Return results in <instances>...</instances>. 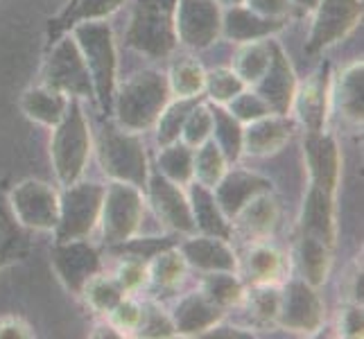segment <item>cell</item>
I'll return each instance as SVG.
<instances>
[{
  "mask_svg": "<svg viewBox=\"0 0 364 339\" xmlns=\"http://www.w3.org/2000/svg\"><path fill=\"white\" fill-rule=\"evenodd\" d=\"M172 99L168 75L156 68L134 72L122 86H116L111 113L122 129L143 134L154 129L161 111Z\"/></svg>",
  "mask_w": 364,
  "mask_h": 339,
  "instance_id": "1",
  "label": "cell"
},
{
  "mask_svg": "<svg viewBox=\"0 0 364 339\" xmlns=\"http://www.w3.org/2000/svg\"><path fill=\"white\" fill-rule=\"evenodd\" d=\"M89 68L95 102L102 113H111L118 86V48L114 30L107 21H84L68 28Z\"/></svg>",
  "mask_w": 364,
  "mask_h": 339,
  "instance_id": "2",
  "label": "cell"
},
{
  "mask_svg": "<svg viewBox=\"0 0 364 339\" xmlns=\"http://www.w3.org/2000/svg\"><path fill=\"white\" fill-rule=\"evenodd\" d=\"M91 152L93 136L82 99L70 97L66 116L61 118L57 127H53V141H50V158H53L57 181L64 188L80 181L89 166Z\"/></svg>",
  "mask_w": 364,
  "mask_h": 339,
  "instance_id": "3",
  "label": "cell"
},
{
  "mask_svg": "<svg viewBox=\"0 0 364 339\" xmlns=\"http://www.w3.org/2000/svg\"><path fill=\"white\" fill-rule=\"evenodd\" d=\"M95 149L100 168L111 181L132 183L145 190L149 168L141 136L122 129L116 120H107L97 131Z\"/></svg>",
  "mask_w": 364,
  "mask_h": 339,
  "instance_id": "4",
  "label": "cell"
},
{
  "mask_svg": "<svg viewBox=\"0 0 364 339\" xmlns=\"http://www.w3.org/2000/svg\"><path fill=\"white\" fill-rule=\"evenodd\" d=\"M177 0H136L124 41L149 59H168L177 48Z\"/></svg>",
  "mask_w": 364,
  "mask_h": 339,
  "instance_id": "5",
  "label": "cell"
},
{
  "mask_svg": "<svg viewBox=\"0 0 364 339\" xmlns=\"http://www.w3.org/2000/svg\"><path fill=\"white\" fill-rule=\"evenodd\" d=\"M145 215V197L141 188L122 181L105 185L102 210H100V231L102 240L111 247L132 240L138 235Z\"/></svg>",
  "mask_w": 364,
  "mask_h": 339,
  "instance_id": "6",
  "label": "cell"
},
{
  "mask_svg": "<svg viewBox=\"0 0 364 339\" xmlns=\"http://www.w3.org/2000/svg\"><path fill=\"white\" fill-rule=\"evenodd\" d=\"M105 185L75 181L66 185L59 195V222L55 226V242L66 240H82L89 237L100 222V210H102Z\"/></svg>",
  "mask_w": 364,
  "mask_h": 339,
  "instance_id": "7",
  "label": "cell"
},
{
  "mask_svg": "<svg viewBox=\"0 0 364 339\" xmlns=\"http://www.w3.org/2000/svg\"><path fill=\"white\" fill-rule=\"evenodd\" d=\"M41 84L68 97L75 99L89 97L95 102V91H93L89 68H86V61L70 32L61 36L59 41H55L53 50L48 53L41 68Z\"/></svg>",
  "mask_w": 364,
  "mask_h": 339,
  "instance_id": "8",
  "label": "cell"
},
{
  "mask_svg": "<svg viewBox=\"0 0 364 339\" xmlns=\"http://www.w3.org/2000/svg\"><path fill=\"white\" fill-rule=\"evenodd\" d=\"M310 34L306 41V53L317 55L344 41L362 21V0H319L312 9Z\"/></svg>",
  "mask_w": 364,
  "mask_h": 339,
  "instance_id": "9",
  "label": "cell"
},
{
  "mask_svg": "<svg viewBox=\"0 0 364 339\" xmlns=\"http://www.w3.org/2000/svg\"><path fill=\"white\" fill-rule=\"evenodd\" d=\"M9 206L25 229L55 231L59 222V193L39 179H23L11 188Z\"/></svg>",
  "mask_w": 364,
  "mask_h": 339,
  "instance_id": "10",
  "label": "cell"
},
{
  "mask_svg": "<svg viewBox=\"0 0 364 339\" xmlns=\"http://www.w3.org/2000/svg\"><path fill=\"white\" fill-rule=\"evenodd\" d=\"M222 9L218 0H177V43L188 50H206L222 39Z\"/></svg>",
  "mask_w": 364,
  "mask_h": 339,
  "instance_id": "11",
  "label": "cell"
},
{
  "mask_svg": "<svg viewBox=\"0 0 364 339\" xmlns=\"http://www.w3.org/2000/svg\"><path fill=\"white\" fill-rule=\"evenodd\" d=\"M323 319L326 308L317 287H312L304 279H292L283 287L276 325L299 335H315L323 325Z\"/></svg>",
  "mask_w": 364,
  "mask_h": 339,
  "instance_id": "12",
  "label": "cell"
},
{
  "mask_svg": "<svg viewBox=\"0 0 364 339\" xmlns=\"http://www.w3.org/2000/svg\"><path fill=\"white\" fill-rule=\"evenodd\" d=\"M50 262H53L57 279L75 296L82 294L89 279L102 271V260H100L97 249L89 242V237L55 242L50 251Z\"/></svg>",
  "mask_w": 364,
  "mask_h": 339,
  "instance_id": "13",
  "label": "cell"
},
{
  "mask_svg": "<svg viewBox=\"0 0 364 339\" xmlns=\"http://www.w3.org/2000/svg\"><path fill=\"white\" fill-rule=\"evenodd\" d=\"M145 190H147V199H149V204H152L156 217L161 220V224L166 226V229L179 235L197 233L191 199H188L183 185L166 179L161 172H154L147 177Z\"/></svg>",
  "mask_w": 364,
  "mask_h": 339,
  "instance_id": "14",
  "label": "cell"
},
{
  "mask_svg": "<svg viewBox=\"0 0 364 339\" xmlns=\"http://www.w3.org/2000/svg\"><path fill=\"white\" fill-rule=\"evenodd\" d=\"M296 86H299V80H296V72H294L290 57L285 55V50L279 43L269 41L267 70L262 72V77L254 86H249V89H254L262 99H265L272 113L287 116L292 109Z\"/></svg>",
  "mask_w": 364,
  "mask_h": 339,
  "instance_id": "15",
  "label": "cell"
},
{
  "mask_svg": "<svg viewBox=\"0 0 364 339\" xmlns=\"http://www.w3.org/2000/svg\"><path fill=\"white\" fill-rule=\"evenodd\" d=\"M331 99H333L331 68L328 64H323L304 84L296 86L290 113H294L299 124L306 131H321L326 129V122H328Z\"/></svg>",
  "mask_w": 364,
  "mask_h": 339,
  "instance_id": "16",
  "label": "cell"
},
{
  "mask_svg": "<svg viewBox=\"0 0 364 339\" xmlns=\"http://www.w3.org/2000/svg\"><path fill=\"white\" fill-rule=\"evenodd\" d=\"M304 154L310 174V185L321 188L323 193L335 197L337 185L342 177V154L337 147L335 136L326 129L306 131L304 138Z\"/></svg>",
  "mask_w": 364,
  "mask_h": 339,
  "instance_id": "17",
  "label": "cell"
},
{
  "mask_svg": "<svg viewBox=\"0 0 364 339\" xmlns=\"http://www.w3.org/2000/svg\"><path fill=\"white\" fill-rule=\"evenodd\" d=\"M179 251L188 267H193L202 274L208 271H237L240 262L229 240L218 235L193 233L186 235V240L179 244Z\"/></svg>",
  "mask_w": 364,
  "mask_h": 339,
  "instance_id": "18",
  "label": "cell"
},
{
  "mask_svg": "<svg viewBox=\"0 0 364 339\" xmlns=\"http://www.w3.org/2000/svg\"><path fill=\"white\" fill-rule=\"evenodd\" d=\"M262 193H272V181L249 170H227L222 181L213 188L215 202L229 222L242 210L245 204Z\"/></svg>",
  "mask_w": 364,
  "mask_h": 339,
  "instance_id": "19",
  "label": "cell"
},
{
  "mask_svg": "<svg viewBox=\"0 0 364 339\" xmlns=\"http://www.w3.org/2000/svg\"><path fill=\"white\" fill-rule=\"evenodd\" d=\"M224 315H227V310L218 308L202 292H191L174 303L170 319L174 323L177 337H202L208 335V330L215 328L218 323H222Z\"/></svg>",
  "mask_w": 364,
  "mask_h": 339,
  "instance_id": "20",
  "label": "cell"
},
{
  "mask_svg": "<svg viewBox=\"0 0 364 339\" xmlns=\"http://www.w3.org/2000/svg\"><path fill=\"white\" fill-rule=\"evenodd\" d=\"M290 136L292 124L287 120V116L269 113V116H262L242 127V154L254 158L272 156L285 147Z\"/></svg>",
  "mask_w": 364,
  "mask_h": 339,
  "instance_id": "21",
  "label": "cell"
},
{
  "mask_svg": "<svg viewBox=\"0 0 364 339\" xmlns=\"http://www.w3.org/2000/svg\"><path fill=\"white\" fill-rule=\"evenodd\" d=\"M279 217L281 210L276 197L272 193H262L242 206V210L231 220V229L240 233L251 244L265 242L272 237L276 226H279Z\"/></svg>",
  "mask_w": 364,
  "mask_h": 339,
  "instance_id": "22",
  "label": "cell"
},
{
  "mask_svg": "<svg viewBox=\"0 0 364 339\" xmlns=\"http://www.w3.org/2000/svg\"><path fill=\"white\" fill-rule=\"evenodd\" d=\"M285 21L265 18L251 11L245 5L224 7L222 9V36L233 43H247V41H262L269 36L279 34L285 28Z\"/></svg>",
  "mask_w": 364,
  "mask_h": 339,
  "instance_id": "23",
  "label": "cell"
},
{
  "mask_svg": "<svg viewBox=\"0 0 364 339\" xmlns=\"http://www.w3.org/2000/svg\"><path fill=\"white\" fill-rule=\"evenodd\" d=\"M299 233L319 237L326 244L335 247L337 224H335V197L333 195L323 193L317 185L308 188L304 206H301Z\"/></svg>",
  "mask_w": 364,
  "mask_h": 339,
  "instance_id": "24",
  "label": "cell"
},
{
  "mask_svg": "<svg viewBox=\"0 0 364 339\" xmlns=\"http://www.w3.org/2000/svg\"><path fill=\"white\" fill-rule=\"evenodd\" d=\"M70 97L59 93L50 86H30L28 91L21 95V111L25 113V118L41 124V127L53 129L61 122V118L66 116Z\"/></svg>",
  "mask_w": 364,
  "mask_h": 339,
  "instance_id": "25",
  "label": "cell"
},
{
  "mask_svg": "<svg viewBox=\"0 0 364 339\" xmlns=\"http://www.w3.org/2000/svg\"><path fill=\"white\" fill-rule=\"evenodd\" d=\"M191 190H188V199H191V208H193V220L197 226V233L204 235H218L224 240H231L233 229L231 222L224 217V212L220 210L215 195H213L210 188L191 181Z\"/></svg>",
  "mask_w": 364,
  "mask_h": 339,
  "instance_id": "26",
  "label": "cell"
},
{
  "mask_svg": "<svg viewBox=\"0 0 364 339\" xmlns=\"http://www.w3.org/2000/svg\"><path fill=\"white\" fill-rule=\"evenodd\" d=\"M333 249L335 247L326 244L319 237L299 233V242H296V265L301 271L299 279H304L306 283L319 290L331 274Z\"/></svg>",
  "mask_w": 364,
  "mask_h": 339,
  "instance_id": "27",
  "label": "cell"
},
{
  "mask_svg": "<svg viewBox=\"0 0 364 339\" xmlns=\"http://www.w3.org/2000/svg\"><path fill=\"white\" fill-rule=\"evenodd\" d=\"M364 64L362 59L348 64L342 75L337 77V84L333 89V99L337 109H340V116L344 120L362 124L364 118Z\"/></svg>",
  "mask_w": 364,
  "mask_h": 339,
  "instance_id": "28",
  "label": "cell"
},
{
  "mask_svg": "<svg viewBox=\"0 0 364 339\" xmlns=\"http://www.w3.org/2000/svg\"><path fill=\"white\" fill-rule=\"evenodd\" d=\"M242 271L251 285H279L285 276V258L267 240L254 242L247 251Z\"/></svg>",
  "mask_w": 364,
  "mask_h": 339,
  "instance_id": "29",
  "label": "cell"
},
{
  "mask_svg": "<svg viewBox=\"0 0 364 339\" xmlns=\"http://www.w3.org/2000/svg\"><path fill=\"white\" fill-rule=\"evenodd\" d=\"M188 262L183 260L179 247H166L147 260V285L156 287L161 292H174L186 281Z\"/></svg>",
  "mask_w": 364,
  "mask_h": 339,
  "instance_id": "30",
  "label": "cell"
},
{
  "mask_svg": "<svg viewBox=\"0 0 364 339\" xmlns=\"http://www.w3.org/2000/svg\"><path fill=\"white\" fill-rule=\"evenodd\" d=\"M124 5V0H70L66 9L61 11V16L50 23V34H59L68 28H73L75 23L84 21H107L111 14Z\"/></svg>",
  "mask_w": 364,
  "mask_h": 339,
  "instance_id": "31",
  "label": "cell"
},
{
  "mask_svg": "<svg viewBox=\"0 0 364 339\" xmlns=\"http://www.w3.org/2000/svg\"><path fill=\"white\" fill-rule=\"evenodd\" d=\"M245 283L237 279L235 271H208L202 279V292L208 301H213L222 310L237 308L245 298Z\"/></svg>",
  "mask_w": 364,
  "mask_h": 339,
  "instance_id": "32",
  "label": "cell"
},
{
  "mask_svg": "<svg viewBox=\"0 0 364 339\" xmlns=\"http://www.w3.org/2000/svg\"><path fill=\"white\" fill-rule=\"evenodd\" d=\"M281 294L283 287L279 285H251L249 290H245L240 306H245L256 325H276L281 310Z\"/></svg>",
  "mask_w": 364,
  "mask_h": 339,
  "instance_id": "33",
  "label": "cell"
},
{
  "mask_svg": "<svg viewBox=\"0 0 364 339\" xmlns=\"http://www.w3.org/2000/svg\"><path fill=\"white\" fill-rule=\"evenodd\" d=\"M227 170H229V161L213 138L193 149V181L213 190L222 181L224 174H227Z\"/></svg>",
  "mask_w": 364,
  "mask_h": 339,
  "instance_id": "34",
  "label": "cell"
},
{
  "mask_svg": "<svg viewBox=\"0 0 364 339\" xmlns=\"http://www.w3.org/2000/svg\"><path fill=\"white\" fill-rule=\"evenodd\" d=\"M269 64V39L237 43V53L233 57V70L247 86H254Z\"/></svg>",
  "mask_w": 364,
  "mask_h": 339,
  "instance_id": "35",
  "label": "cell"
},
{
  "mask_svg": "<svg viewBox=\"0 0 364 339\" xmlns=\"http://www.w3.org/2000/svg\"><path fill=\"white\" fill-rule=\"evenodd\" d=\"M213 109V141L218 143L222 154L229 163H235L242 156V127L240 120H235L227 107H210Z\"/></svg>",
  "mask_w": 364,
  "mask_h": 339,
  "instance_id": "36",
  "label": "cell"
},
{
  "mask_svg": "<svg viewBox=\"0 0 364 339\" xmlns=\"http://www.w3.org/2000/svg\"><path fill=\"white\" fill-rule=\"evenodd\" d=\"M206 84V70L197 59H181L177 61L170 72H168V86L172 97H183V99H199L204 93Z\"/></svg>",
  "mask_w": 364,
  "mask_h": 339,
  "instance_id": "37",
  "label": "cell"
},
{
  "mask_svg": "<svg viewBox=\"0 0 364 339\" xmlns=\"http://www.w3.org/2000/svg\"><path fill=\"white\" fill-rule=\"evenodd\" d=\"M156 172H161L163 177L174 183L188 185L193 181V147H188L181 141L161 147L156 158Z\"/></svg>",
  "mask_w": 364,
  "mask_h": 339,
  "instance_id": "38",
  "label": "cell"
},
{
  "mask_svg": "<svg viewBox=\"0 0 364 339\" xmlns=\"http://www.w3.org/2000/svg\"><path fill=\"white\" fill-rule=\"evenodd\" d=\"M80 296H84V301L89 303V308L93 312L107 317L109 312L116 308L118 301L127 294L122 292V287L118 285V281L114 279V276H105L102 271H100L93 276V279H89V283L84 285Z\"/></svg>",
  "mask_w": 364,
  "mask_h": 339,
  "instance_id": "39",
  "label": "cell"
},
{
  "mask_svg": "<svg viewBox=\"0 0 364 339\" xmlns=\"http://www.w3.org/2000/svg\"><path fill=\"white\" fill-rule=\"evenodd\" d=\"M197 99H183V97H174L166 104V109L161 111V116L154 124V131H156V143L159 147H166L177 143L181 138V129H183V122L188 111L193 109V104Z\"/></svg>",
  "mask_w": 364,
  "mask_h": 339,
  "instance_id": "40",
  "label": "cell"
},
{
  "mask_svg": "<svg viewBox=\"0 0 364 339\" xmlns=\"http://www.w3.org/2000/svg\"><path fill=\"white\" fill-rule=\"evenodd\" d=\"M247 89V84L237 77L233 68H215L206 72V84L204 93L210 102H215L218 107H227L231 99L242 93Z\"/></svg>",
  "mask_w": 364,
  "mask_h": 339,
  "instance_id": "41",
  "label": "cell"
},
{
  "mask_svg": "<svg viewBox=\"0 0 364 339\" xmlns=\"http://www.w3.org/2000/svg\"><path fill=\"white\" fill-rule=\"evenodd\" d=\"M210 136H213V109H210V104L199 102L197 99L193 109L188 111L179 141L195 149L202 143L210 141Z\"/></svg>",
  "mask_w": 364,
  "mask_h": 339,
  "instance_id": "42",
  "label": "cell"
},
{
  "mask_svg": "<svg viewBox=\"0 0 364 339\" xmlns=\"http://www.w3.org/2000/svg\"><path fill=\"white\" fill-rule=\"evenodd\" d=\"M227 111L231 113V116L235 120H240L242 124H249V122H254L262 116H269L272 109L267 107V102L262 99L254 89H247L242 93H237L231 102L227 104Z\"/></svg>",
  "mask_w": 364,
  "mask_h": 339,
  "instance_id": "43",
  "label": "cell"
},
{
  "mask_svg": "<svg viewBox=\"0 0 364 339\" xmlns=\"http://www.w3.org/2000/svg\"><path fill=\"white\" fill-rule=\"evenodd\" d=\"M114 279L118 281V285L122 287L124 294H136L141 292L147 285L149 276H147V260L138 258V256H127L120 260V265L116 267Z\"/></svg>",
  "mask_w": 364,
  "mask_h": 339,
  "instance_id": "44",
  "label": "cell"
},
{
  "mask_svg": "<svg viewBox=\"0 0 364 339\" xmlns=\"http://www.w3.org/2000/svg\"><path fill=\"white\" fill-rule=\"evenodd\" d=\"M141 319H143V306L129 296H122L116 303V308L107 315V321L114 325L122 337L127 333L136 335L138 325H141Z\"/></svg>",
  "mask_w": 364,
  "mask_h": 339,
  "instance_id": "45",
  "label": "cell"
},
{
  "mask_svg": "<svg viewBox=\"0 0 364 339\" xmlns=\"http://www.w3.org/2000/svg\"><path fill=\"white\" fill-rule=\"evenodd\" d=\"M136 337H177L170 312H163L156 303L143 306V319L136 330Z\"/></svg>",
  "mask_w": 364,
  "mask_h": 339,
  "instance_id": "46",
  "label": "cell"
},
{
  "mask_svg": "<svg viewBox=\"0 0 364 339\" xmlns=\"http://www.w3.org/2000/svg\"><path fill=\"white\" fill-rule=\"evenodd\" d=\"M337 335L346 339H358L364 335V312L362 306L346 301L337 315Z\"/></svg>",
  "mask_w": 364,
  "mask_h": 339,
  "instance_id": "47",
  "label": "cell"
},
{
  "mask_svg": "<svg viewBox=\"0 0 364 339\" xmlns=\"http://www.w3.org/2000/svg\"><path fill=\"white\" fill-rule=\"evenodd\" d=\"M245 7H249L256 14L274 18V21H290L294 16L296 5L292 0H245Z\"/></svg>",
  "mask_w": 364,
  "mask_h": 339,
  "instance_id": "48",
  "label": "cell"
},
{
  "mask_svg": "<svg viewBox=\"0 0 364 339\" xmlns=\"http://www.w3.org/2000/svg\"><path fill=\"white\" fill-rule=\"evenodd\" d=\"M32 337H36V333L25 319L14 315L0 319V339H32Z\"/></svg>",
  "mask_w": 364,
  "mask_h": 339,
  "instance_id": "49",
  "label": "cell"
},
{
  "mask_svg": "<svg viewBox=\"0 0 364 339\" xmlns=\"http://www.w3.org/2000/svg\"><path fill=\"white\" fill-rule=\"evenodd\" d=\"M348 301L362 306V267L350 274V287H348Z\"/></svg>",
  "mask_w": 364,
  "mask_h": 339,
  "instance_id": "50",
  "label": "cell"
},
{
  "mask_svg": "<svg viewBox=\"0 0 364 339\" xmlns=\"http://www.w3.org/2000/svg\"><path fill=\"white\" fill-rule=\"evenodd\" d=\"M91 337H122V335L114 328V325H111V323L107 321L105 325H97V328L91 333Z\"/></svg>",
  "mask_w": 364,
  "mask_h": 339,
  "instance_id": "51",
  "label": "cell"
},
{
  "mask_svg": "<svg viewBox=\"0 0 364 339\" xmlns=\"http://www.w3.org/2000/svg\"><path fill=\"white\" fill-rule=\"evenodd\" d=\"M292 3H294L296 7H304V9L312 11V9L317 7V3H319V0H292Z\"/></svg>",
  "mask_w": 364,
  "mask_h": 339,
  "instance_id": "52",
  "label": "cell"
},
{
  "mask_svg": "<svg viewBox=\"0 0 364 339\" xmlns=\"http://www.w3.org/2000/svg\"><path fill=\"white\" fill-rule=\"evenodd\" d=\"M222 7H235V5H245V0H218Z\"/></svg>",
  "mask_w": 364,
  "mask_h": 339,
  "instance_id": "53",
  "label": "cell"
},
{
  "mask_svg": "<svg viewBox=\"0 0 364 339\" xmlns=\"http://www.w3.org/2000/svg\"><path fill=\"white\" fill-rule=\"evenodd\" d=\"M68 3H70V0H68Z\"/></svg>",
  "mask_w": 364,
  "mask_h": 339,
  "instance_id": "54",
  "label": "cell"
}]
</instances>
